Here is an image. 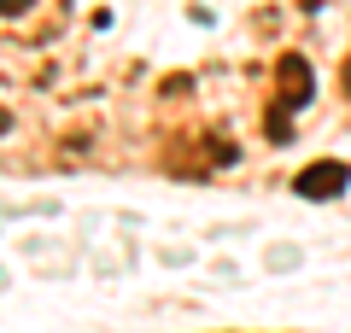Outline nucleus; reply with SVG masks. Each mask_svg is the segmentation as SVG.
<instances>
[{
  "label": "nucleus",
  "mask_w": 351,
  "mask_h": 333,
  "mask_svg": "<svg viewBox=\"0 0 351 333\" xmlns=\"http://www.w3.org/2000/svg\"><path fill=\"white\" fill-rule=\"evenodd\" d=\"M0 129H6V111H0Z\"/></svg>",
  "instance_id": "nucleus-6"
},
{
  "label": "nucleus",
  "mask_w": 351,
  "mask_h": 333,
  "mask_svg": "<svg viewBox=\"0 0 351 333\" xmlns=\"http://www.w3.org/2000/svg\"><path fill=\"white\" fill-rule=\"evenodd\" d=\"M276 82H281V94H287V99H281L287 111H293V106H304V99H311V88H316V82H311V64H304L299 53H281Z\"/></svg>",
  "instance_id": "nucleus-2"
},
{
  "label": "nucleus",
  "mask_w": 351,
  "mask_h": 333,
  "mask_svg": "<svg viewBox=\"0 0 351 333\" xmlns=\"http://www.w3.org/2000/svg\"><path fill=\"white\" fill-rule=\"evenodd\" d=\"M287 129H293V123H287V111L276 106V111H269V135H276V140H287Z\"/></svg>",
  "instance_id": "nucleus-3"
},
{
  "label": "nucleus",
  "mask_w": 351,
  "mask_h": 333,
  "mask_svg": "<svg viewBox=\"0 0 351 333\" xmlns=\"http://www.w3.org/2000/svg\"><path fill=\"white\" fill-rule=\"evenodd\" d=\"M346 94H351V64H346Z\"/></svg>",
  "instance_id": "nucleus-5"
},
{
  "label": "nucleus",
  "mask_w": 351,
  "mask_h": 333,
  "mask_svg": "<svg viewBox=\"0 0 351 333\" xmlns=\"http://www.w3.org/2000/svg\"><path fill=\"white\" fill-rule=\"evenodd\" d=\"M29 0H0V12H24Z\"/></svg>",
  "instance_id": "nucleus-4"
},
{
  "label": "nucleus",
  "mask_w": 351,
  "mask_h": 333,
  "mask_svg": "<svg viewBox=\"0 0 351 333\" xmlns=\"http://www.w3.org/2000/svg\"><path fill=\"white\" fill-rule=\"evenodd\" d=\"M346 182H351L346 164L316 158V164H304V170L293 175V193H304V199H339V193H346Z\"/></svg>",
  "instance_id": "nucleus-1"
}]
</instances>
